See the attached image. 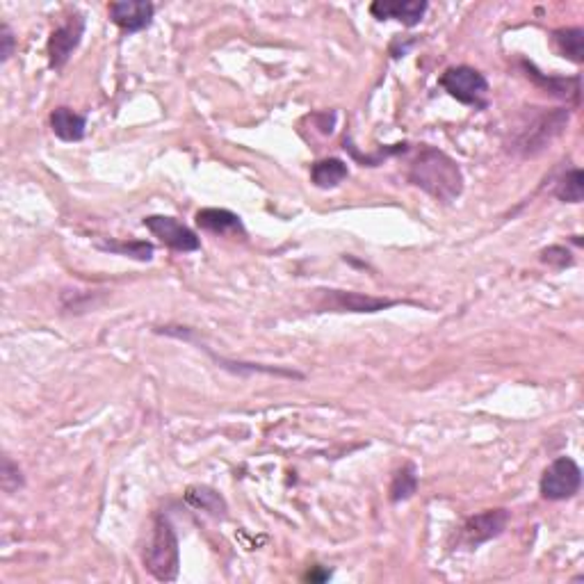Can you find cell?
<instances>
[{"mask_svg": "<svg viewBox=\"0 0 584 584\" xmlns=\"http://www.w3.org/2000/svg\"><path fill=\"white\" fill-rule=\"evenodd\" d=\"M408 181L443 204L455 201L464 190L459 165L447 153L432 147L420 148L418 158L411 162V169H408Z\"/></svg>", "mask_w": 584, "mask_h": 584, "instance_id": "6da1fadb", "label": "cell"}, {"mask_svg": "<svg viewBox=\"0 0 584 584\" xmlns=\"http://www.w3.org/2000/svg\"><path fill=\"white\" fill-rule=\"evenodd\" d=\"M144 569L160 582H174L181 569V550H178V537L165 516H156L144 548Z\"/></svg>", "mask_w": 584, "mask_h": 584, "instance_id": "7a4b0ae2", "label": "cell"}, {"mask_svg": "<svg viewBox=\"0 0 584 584\" xmlns=\"http://www.w3.org/2000/svg\"><path fill=\"white\" fill-rule=\"evenodd\" d=\"M569 120H570V112L564 108L539 114L537 120H534L528 129L518 133V138L513 139L512 148L521 153V156H537V153H541L552 139H557L561 133H564V129L569 126Z\"/></svg>", "mask_w": 584, "mask_h": 584, "instance_id": "3957f363", "label": "cell"}, {"mask_svg": "<svg viewBox=\"0 0 584 584\" xmlns=\"http://www.w3.org/2000/svg\"><path fill=\"white\" fill-rule=\"evenodd\" d=\"M441 87L464 105H475L486 108V94H489V82L484 73L473 67H450L441 76Z\"/></svg>", "mask_w": 584, "mask_h": 584, "instance_id": "277c9868", "label": "cell"}, {"mask_svg": "<svg viewBox=\"0 0 584 584\" xmlns=\"http://www.w3.org/2000/svg\"><path fill=\"white\" fill-rule=\"evenodd\" d=\"M582 486V471L569 456H560L546 468L541 477V495L552 503L570 500Z\"/></svg>", "mask_w": 584, "mask_h": 584, "instance_id": "5b68a950", "label": "cell"}, {"mask_svg": "<svg viewBox=\"0 0 584 584\" xmlns=\"http://www.w3.org/2000/svg\"><path fill=\"white\" fill-rule=\"evenodd\" d=\"M509 522L507 509H486V512L471 516L464 522L459 534V543L465 548H477L491 539L500 537Z\"/></svg>", "mask_w": 584, "mask_h": 584, "instance_id": "8992f818", "label": "cell"}, {"mask_svg": "<svg viewBox=\"0 0 584 584\" xmlns=\"http://www.w3.org/2000/svg\"><path fill=\"white\" fill-rule=\"evenodd\" d=\"M144 226H147L162 244H167V247L174 249V252L187 254V252H199L201 249V240L196 238V233L174 217L151 215V217L144 219Z\"/></svg>", "mask_w": 584, "mask_h": 584, "instance_id": "52a82bcc", "label": "cell"}, {"mask_svg": "<svg viewBox=\"0 0 584 584\" xmlns=\"http://www.w3.org/2000/svg\"><path fill=\"white\" fill-rule=\"evenodd\" d=\"M85 34V19L82 14H72L67 24L53 30L51 39H48V62L53 69H62L69 62V57L73 55L82 42Z\"/></svg>", "mask_w": 584, "mask_h": 584, "instance_id": "ba28073f", "label": "cell"}, {"mask_svg": "<svg viewBox=\"0 0 584 584\" xmlns=\"http://www.w3.org/2000/svg\"><path fill=\"white\" fill-rule=\"evenodd\" d=\"M108 10L114 25H120L126 33H139L151 25L156 7L147 0H120V3H110Z\"/></svg>", "mask_w": 584, "mask_h": 584, "instance_id": "9c48e42d", "label": "cell"}, {"mask_svg": "<svg viewBox=\"0 0 584 584\" xmlns=\"http://www.w3.org/2000/svg\"><path fill=\"white\" fill-rule=\"evenodd\" d=\"M322 297L327 300L329 309L336 311H352V313H377L395 306V300H384V297H370L361 295V292H345V290H320Z\"/></svg>", "mask_w": 584, "mask_h": 584, "instance_id": "30bf717a", "label": "cell"}, {"mask_svg": "<svg viewBox=\"0 0 584 584\" xmlns=\"http://www.w3.org/2000/svg\"><path fill=\"white\" fill-rule=\"evenodd\" d=\"M427 12L425 0H377L370 5V14L379 21L395 19L404 25H418Z\"/></svg>", "mask_w": 584, "mask_h": 584, "instance_id": "8fae6325", "label": "cell"}, {"mask_svg": "<svg viewBox=\"0 0 584 584\" xmlns=\"http://www.w3.org/2000/svg\"><path fill=\"white\" fill-rule=\"evenodd\" d=\"M196 226L213 235H244L243 219L226 208H204L196 213Z\"/></svg>", "mask_w": 584, "mask_h": 584, "instance_id": "7c38bea8", "label": "cell"}, {"mask_svg": "<svg viewBox=\"0 0 584 584\" xmlns=\"http://www.w3.org/2000/svg\"><path fill=\"white\" fill-rule=\"evenodd\" d=\"M51 129L62 142H81L85 138L87 120L72 108H57L51 114Z\"/></svg>", "mask_w": 584, "mask_h": 584, "instance_id": "4fadbf2b", "label": "cell"}, {"mask_svg": "<svg viewBox=\"0 0 584 584\" xmlns=\"http://www.w3.org/2000/svg\"><path fill=\"white\" fill-rule=\"evenodd\" d=\"M186 500L187 504H192L195 509H201V512L210 513V516L215 518H224L228 512L226 500L222 498V493L210 489V486H190V489L186 491Z\"/></svg>", "mask_w": 584, "mask_h": 584, "instance_id": "5bb4252c", "label": "cell"}, {"mask_svg": "<svg viewBox=\"0 0 584 584\" xmlns=\"http://www.w3.org/2000/svg\"><path fill=\"white\" fill-rule=\"evenodd\" d=\"M552 46L561 57H569L570 62H584V30L582 28H560L552 33Z\"/></svg>", "mask_w": 584, "mask_h": 584, "instance_id": "9a60e30c", "label": "cell"}, {"mask_svg": "<svg viewBox=\"0 0 584 584\" xmlns=\"http://www.w3.org/2000/svg\"><path fill=\"white\" fill-rule=\"evenodd\" d=\"M347 177H349V169L338 158H327V160H320L311 167V181L322 190L338 187Z\"/></svg>", "mask_w": 584, "mask_h": 584, "instance_id": "2e32d148", "label": "cell"}, {"mask_svg": "<svg viewBox=\"0 0 584 584\" xmlns=\"http://www.w3.org/2000/svg\"><path fill=\"white\" fill-rule=\"evenodd\" d=\"M522 67H525V72H528V78H532L537 85L546 87L550 94L560 96V99H569V96H573L575 103L579 101V76H575L573 81H564V78H546L543 73H539L532 64L525 62Z\"/></svg>", "mask_w": 584, "mask_h": 584, "instance_id": "e0dca14e", "label": "cell"}, {"mask_svg": "<svg viewBox=\"0 0 584 584\" xmlns=\"http://www.w3.org/2000/svg\"><path fill=\"white\" fill-rule=\"evenodd\" d=\"M96 247H99L101 252L120 254V256L133 258V261H139V263H148L153 258V244L144 243V240H130V243H120V240H101V243H96Z\"/></svg>", "mask_w": 584, "mask_h": 584, "instance_id": "ac0fdd59", "label": "cell"}, {"mask_svg": "<svg viewBox=\"0 0 584 584\" xmlns=\"http://www.w3.org/2000/svg\"><path fill=\"white\" fill-rule=\"evenodd\" d=\"M416 491H418V473H416V465L414 464L402 465V468L393 475V482H390V489H388L390 503H404V500L414 498Z\"/></svg>", "mask_w": 584, "mask_h": 584, "instance_id": "d6986e66", "label": "cell"}, {"mask_svg": "<svg viewBox=\"0 0 584 584\" xmlns=\"http://www.w3.org/2000/svg\"><path fill=\"white\" fill-rule=\"evenodd\" d=\"M555 196L564 204H579L584 199V177L582 169L566 171L555 187Z\"/></svg>", "mask_w": 584, "mask_h": 584, "instance_id": "ffe728a7", "label": "cell"}, {"mask_svg": "<svg viewBox=\"0 0 584 584\" xmlns=\"http://www.w3.org/2000/svg\"><path fill=\"white\" fill-rule=\"evenodd\" d=\"M0 482H3L5 493H14L16 489L24 486V477H21L19 465H16L7 455L3 456V473H0Z\"/></svg>", "mask_w": 584, "mask_h": 584, "instance_id": "44dd1931", "label": "cell"}, {"mask_svg": "<svg viewBox=\"0 0 584 584\" xmlns=\"http://www.w3.org/2000/svg\"><path fill=\"white\" fill-rule=\"evenodd\" d=\"M541 261L548 263V265L557 267V270H564L566 265H573V256H570L569 249L564 247H548L541 252Z\"/></svg>", "mask_w": 584, "mask_h": 584, "instance_id": "7402d4cb", "label": "cell"}, {"mask_svg": "<svg viewBox=\"0 0 584 584\" xmlns=\"http://www.w3.org/2000/svg\"><path fill=\"white\" fill-rule=\"evenodd\" d=\"M0 42H3V51H0V60L7 62L14 53V34H12L10 25L3 24V30H0Z\"/></svg>", "mask_w": 584, "mask_h": 584, "instance_id": "603a6c76", "label": "cell"}, {"mask_svg": "<svg viewBox=\"0 0 584 584\" xmlns=\"http://www.w3.org/2000/svg\"><path fill=\"white\" fill-rule=\"evenodd\" d=\"M329 578H331V573H327V570H315V573H309L311 582H324V579Z\"/></svg>", "mask_w": 584, "mask_h": 584, "instance_id": "cb8c5ba5", "label": "cell"}]
</instances>
